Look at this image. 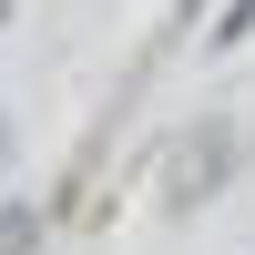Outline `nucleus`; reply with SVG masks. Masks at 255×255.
I'll return each mask as SVG.
<instances>
[{
  "label": "nucleus",
  "mask_w": 255,
  "mask_h": 255,
  "mask_svg": "<svg viewBox=\"0 0 255 255\" xmlns=\"http://www.w3.org/2000/svg\"><path fill=\"white\" fill-rule=\"evenodd\" d=\"M245 31H255V0H225V10H215V31H204V41H215V51H235Z\"/></svg>",
  "instance_id": "7ed1b4c3"
},
{
  "label": "nucleus",
  "mask_w": 255,
  "mask_h": 255,
  "mask_svg": "<svg viewBox=\"0 0 255 255\" xmlns=\"http://www.w3.org/2000/svg\"><path fill=\"white\" fill-rule=\"evenodd\" d=\"M0 20H10V0H0Z\"/></svg>",
  "instance_id": "39448f33"
},
{
  "label": "nucleus",
  "mask_w": 255,
  "mask_h": 255,
  "mask_svg": "<svg viewBox=\"0 0 255 255\" xmlns=\"http://www.w3.org/2000/svg\"><path fill=\"white\" fill-rule=\"evenodd\" d=\"M225 174H235V133H225V123H194V133L163 153V204H174V215H194Z\"/></svg>",
  "instance_id": "f257e3e1"
},
{
  "label": "nucleus",
  "mask_w": 255,
  "mask_h": 255,
  "mask_svg": "<svg viewBox=\"0 0 255 255\" xmlns=\"http://www.w3.org/2000/svg\"><path fill=\"white\" fill-rule=\"evenodd\" d=\"M0 163H10V123H0Z\"/></svg>",
  "instance_id": "20e7f679"
},
{
  "label": "nucleus",
  "mask_w": 255,
  "mask_h": 255,
  "mask_svg": "<svg viewBox=\"0 0 255 255\" xmlns=\"http://www.w3.org/2000/svg\"><path fill=\"white\" fill-rule=\"evenodd\" d=\"M41 245V204H0V255H31Z\"/></svg>",
  "instance_id": "f03ea898"
}]
</instances>
